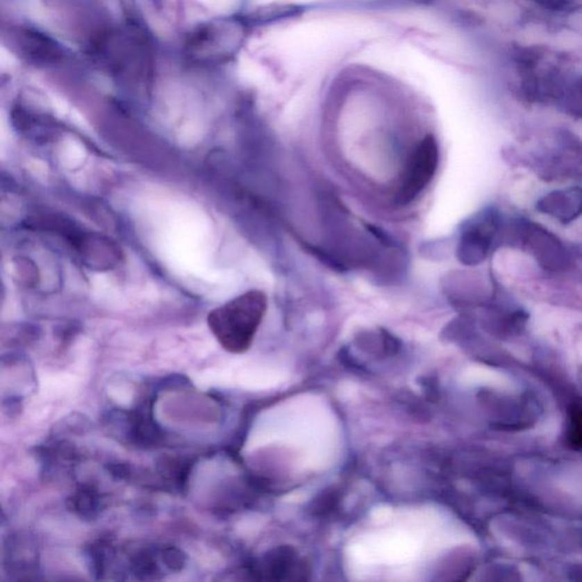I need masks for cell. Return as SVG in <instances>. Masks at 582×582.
<instances>
[{"label": "cell", "mask_w": 582, "mask_h": 582, "mask_svg": "<svg viewBox=\"0 0 582 582\" xmlns=\"http://www.w3.org/2000/svg\"><path fill=\"white\" fill-rule=\"evenodd\" d=\"M266 310L267 297L263 291H246L216 307L208 314L207 323L226 351L241 354L251 348Z\"/></svg>", "instance_id": "1"}, {"label": "cell", "mask_w": 582, "mask_h": 582, "mask_svg": "<svg viewBox=\"0 0 582 582\" xmlns=\"http://www.w3.org/2000/svg\"><path fill=\"white\" fill-rule=\"evenodd\" d=\"M439 148L432 135L419 141L407 160L401 183L396 194V201L401 206L412 203L419 196L437 172Z\"/></svg>", "instance_id": "2"}, {"label": "cell", "mask_w": 582, "mask_h": 582, "mask_svg": "<svg viewBox=\"0 0 582 582\" xmlns=\"http://www.w3.org/2000/svg\"><path fill=\"white\" fill-rule=\"evenodd\" d=\"M255 580L264 581H305L310 574V564L290 546H278L247 567Z\"/></svg>", "instance_id": "3"}, {"label": "cell", "mask_w": 582, "mask_h": 582, "mask_svg": "<svg viewBox=\"0 0 582 582\" xmlns=\"http://www.w3.org/2000/svg\"><path fill=\"white\" fill-rule=\"evenodd\" d=\"M238 28L228 21H215L201 26L189 38L187 47L190 56L207 62L226 58L238 44Z\"/></svg>", "instance_id": "4"}, {"label": "cell", "mask_w": 582, "mask_h": 582, "mask_svg": "<svg viewBox=\"0 0 582 582\" xmlns=\"http://www.w3.org/2000/svg\"><path fill=\"white\" fill-rule=\"evenodd\" d=\"M490 226L487 219H480L469 223L460 235L457 255L460 262L467 265L480 263L489 248Z\"/></svg>", "instance_id": "5"}, {"label": "cell", "mask_w": 582, "mask_h": 582, "mask_svg": "<svg viewBox=\"0 0 582 582\" xmlns=\"http://www.w3.org/2000/svg\"><path fill=\"white\" fill-rule=\"evenodd\" d=\"M128 422L130 428L128 435L135 444L151 447L162 442L163 432L153 419L149 399H146V401L130 412Z\"/></svg>", "instance_id": "6"}, {"label": "cell", "mask_w": 582, "mask_h": 582, "mask_svg": "<svg viewBox=\"0 0 582 582\" xmlns=\"http://www.w3.org/2000/svg\"><path fill=\"white\" fill-rule=\"evenodd\" d=\"M67 507L80 519H96L103 508V499L94 485H83L67 499Z\"/></svg>", "instance_id": "7"}, {"label": "cell", "mask_w": 582, "mask_h": 582, "mask_svg": "<svg viewBox=\"0 0 582 582\" xmlns=\"http://www.w3.org/2000/svg\"><path fill=\"white\" fill-rule=\"evenodd\" d=\"M44 35H38L37 33H30L24 31L19 35V44L17 47L23 51L24 56L35 60H56L60 57V49L56 44L42 38Z\"/></svg>", "instance_id": "8"}, {"label": "cell", "mask_w": 582, "mask_h": 582, "mask_svg": "<svg viewBox=\"0 0 582 582\" xmlns=\"http://www.w3.org/2000/svg\"><path fill=\"white\" fill-rule=\"evenodd\" d=\"M160 549H142L131 560V569L138 579L155 580L162 576Z\"/></svg>", "instance_id": "9"}, {"label": "cell", "mask_w": 582, "mask_h": 582, "mask_svg": "<svg viewBox=\"0 0 582 582\" xmlns=\"http://www.w3.org/2000/svg\"><path fill=\"white\" fill-rule=\"evenodd\" d=\"M192 460H183L178 457H163L157 464V469L167 483L174 485L176 488L183 489L188 481L189 473L192 469Z\"/></svg>", "instance_id": "10"}, {"label": "cell", "mask_w": 582, "mask_h": 582, "mask_svg": "<svg viewBox=\"0 0 582 582\" xmlns=\"http://www.w3.org/2000/svg\"><path fill=\"white\" fill-rule=\"evenodd\" d=\"M342 501V489L330 487L322 492L310 501V512L313 517H326L335 513L340 507Z\"/></svg>", "instance_id": "11"}, {"label": "cell", "mask_w": 582, "mask_h": 582, "mask_svg": "<svg viewBox=\"0 0 582 582\" xmlns=\"http://www.w3.org/2000/svg\"><path fill=\"white\" fill-rule=\"evenodd\" d=\"M88 557L91 572L97 576V578H103L106 569L107 544L101 540L91 544L89 547Z\"/></svg>", "instance_id": "12"}, {"label": "cell", "mask_w": 582, "mask_h": 582, "mask_svg": "<svg viewBox=\"0 0 582 582\" xmlns=\"http://www.w3.org/2000/svg\"><path fill=\"white\" fill-rule=\"evenodd\" d=\"M160 557L164 567L171 572H178L185 567L187 557L174 546H165L160 548Z\"/></svg>", "instance_id": "13"}]
</instances>
